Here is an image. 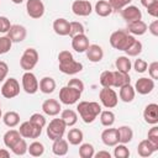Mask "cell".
<instances>
[{
	"mask_svg": "<svg viewBox=\"0 0 158 158\" xmlns=\"http://www.w3.org/2000/svg\"><path fill=\"white\" fill-rule=\"evenodd\" d=\"M77 111L85 123H91L101 112V105L96 101H80L77 105Z\"/></svg>",
	"mask_w": 158,
	"mask_h": 158,
	"instance_id": "cell-1",
	"label": "cell"
},
{
	"mask_svg": "<svg viewBox=\"0 0 158 158\" xmlns=\"http://www.w3.org/2000/svg\"><path fill=\"white\" fill-rule=\"evenodd\" d=\"M135 36H132L131 33H128L125 30H117L115 32L111 33L110 36V44L112 48L118 49V51H126L135 41Z\"/></svg>",
	"mask_w": 158,
	"mask_h": 158,
	"instance_id": "cell-2",
	"label": "cell"
},
{
	"mask_svg": "<svg viewBox=\"0 0 158 158\" xmlns=\"http://www.w3.org/2000/svg\"><path fill=\"white\" fill-rule=\"evenodd\" d=\"M65 128H67V125L64 123V121L62 118H53L48 123L46 132H47L48 138L54 141L58 138H63V136L65 133Z\"/></svg>",
	"mask_w": 158,
	"mask_h": 158,
	"instance_id": "cell-3",
	"label": "cell"
},
{
	"mask_svg": "<svg viewBox=\"0 0 158 158\" xmlns=\"http://www.w3.org/2000/svg\"><path fill=\"white\" fill-rule=\"evenodd\" d=\"M38 62V52L35 48H26L20 58V65L25 72H31Z\"/></svg>",
	"mask_w": 158,
	"mask_h": 158,
	"instance_id": "cell-4",
	"label": "cell"
},
{
	"mask_svg": "<svg viewBox=\"0 0 158 158\" xmlns=\"http://www.w3.org/2000/svg\"><path fill=\"white\" fill-rule=\"evenodd\" d=\"M81 96V93L78 91L77 89L74 88H70L68 85L63 86L60 90H59V101L64 105H73V104H77L79 101Z\"/></svg>",
	"mask_w": 158,
	"mask_h": 158,
	"instance_id": "cell-5",
	"label": "cell"
},
{
	"mask_svg": "<svg viewBox=\"0 0 158 158\" xmlns=\"http://www.w3.org/2000/svg\"><path fill=\"white\" fill-rule=\"evenodd\" d=\"M99 99L101 105L106 109H114L118 102V96L111 88H102L99 93Z\"/></svg>",
	"mask_w": 158,
	"mask_h": 158,
	"instance_id": "cell-6",
	"label": "cell"
},
{
	"mask_svg": "<svg viewBox=\"0 0 158 158\" xmlns=\"http://www.w3.org/2000/svg\"><path fill=\"white\" fill-rule=\"evenodd\" d=\"M20 94V83L15 78H7L1 86V95L5 99H12Z\"/></svg>",
	"mask_w": 158,
	"mask_h": 158,
	"instance_id": "cell-7",
	"label": "cell"
},
{
	"mask_svg": "<svg viewBox=\"0 0 158 158\" xmlns=\"http://www.w3.org/2000/svg\"><path fill=\"white\" fill-rule=\"evenodd\" d=\"M19 132H20L21 137H23V138H38L42 133V128L33 125L28 120V121H25L20 125Z\"/></svg>",
	"mask_w": 158,
	"mask_h": 158,
	"instance_id": "cell-8",
	"label": "cell"
},
{
	"mask_svg": "<svg viewBox=\"0 0 158 158\" xmlns=\"http://www.w3.org/2000/svg\"><path fill=\"white\" fill-rule=\"evenodd\" d=\"M22 83V89L25 90V93L32 95L35 93H37L38 90V80L36 78V75L32 72H25L21 79Z\"/></svg>",
	"mask_w": 158,
	"mask_h": 158,
	"instance_id": "cell-9",
	"label": "cell"
},
{
	"mask_svg": "<svg viewBox=\"0 0 158 158\" xmlns=\"http://www.w3.org/2000/svg\"><path fill=\"white\" fill-rule=\"evenodd\" d=\"M27 15L32 19H41L44 14V4L41 0H27L26 1Z\"/></svg>",
	"mask_w": 158,
	"mask_h": 158,
	"instance_id": "cell-10",
	"label": "cell"
},
{
	"mask_svg": "<svg viewBox=\"0 0 158 158\" xmlns=\"http://www.w3.org/2000/svg\"><path fill=\"white\" fill-rule=\"evenodd\" d=\"M72 11L77 16H89L93 12V5L88 0H75L72 4Z\"/></svg>",
	"mask_w": 158,
	"mask_h": 158,
	"instance_id": "cell-11",
	"label": "cell"
},
{
	"mask_svg": "<svg viewBox=\"0 0 158 158\" xmlns=\"http://www.w3.org/2000/svg\"><path fill=\"white\" fill-rule=\"evenodd\" d=\"M6 36L12 41V43H20V42H22L26 38L27 31H26L25 26L16 23V25H11V27L7 31Z\"/></svg>",
	"mask_w": 158,
	"mask_h": 158,
	"instance_id": "cell-12",
	"label": "cell"
},
{
	"mask_svg": "<svg viewBox=\"0 0 158 158\" xmlns=\"http://www.w3.org/2000/svg\"><path fill=\"white\" fill-rule=\"evenodd\" d=\"M135 91H137L141 95H147L149 93H152V90L154 89V80L152 78H146L142 77L139 79H137L136 84H135Z\"/></svg>",
	"mask_w": 158,
	"mask_h": 158,
	"instance_id": "cell-13",
	"label": "cell"
},
{
	"mask_svg": "<svg viewBox=\"0 0 158 158\" xmlns=\"http://www.w3.org/2000/svg\"><path fill=\"white\" fill-rule=\"evenodd\" d=\"M121 16L122 19L128 23L132 21H137V20H142V12L141 10L135 6V5H127L121 10Z\"/></svg>",
	"mask_w": 158,
	"mask_h": 158,
	"instance_id": "cell-14",
	"label": "cell"
},
{
	"mask_svg": "<svg viewBox=\"0 0 158 158\" xmlns=\"http://www.w3.org/2000/svg\"><path fill=\"white\" fill-rule=\"evenodd\" d=\"M59 70L64 74L74 75L83 70V64L80 62H77L75 59H72V60H68L64 63H59Z\"/></svg>",
	"mask_w": 158,
	"mask_h": 158,
	"instance_id": "cell-15",
	"label": "cell"
},
{
	"mask_svg": "<svg viewBox=\"0 0 158 158\" xmlns=\"http://www.w3.org/2000/svg\"><path fill=\"white\" fill-rule=\"evenodd\" d=\"M89 44V38L85 33H80L72 37V48L78 53H84Z\"/></svg>",
	"mask_w": 158,
	"mask_h": 158,
	"instance_id": "cell-16",
	"label": "cell"
},
{
	"mask_svg": "<svg viewBox=\"0 0 158 158\" xmlns=\"http://www.w3.org/2000/svg\"><path fill=\"white\" fill-rule=\"evenodd\" d=\"M101 141L107 147H114L118 143L117 128H105L101 132Z\"/></svg>",
	"mask_w": 158,
	"mask_h": 158,
	"instance_id": "cell-17",
	"label": "cell"
},
{
	"mask_svg": "<svg viewBox=\"0 0 158 158\" xmlns=\"http://www.w3.org/2000/svg\"><path fill=\"white\" fill-rule=\"evenodd\" d=\"M143 118L149 125H157L158 123V105L154 104V102L148 104L144 107Z\"/></svg>",
	"mask_w": 158,
	"mask_h": 158,
	"instance_id": "cell-18",
	"label": "cell"
},
{
	"mask_svg": "<svg viewBox=\"0 0 158 158\" xmlns=\"http://www.w3.org/2000/svg\"><path fill=\"white\" fill-rule=\"evenodd\" d=\"M62 110L60 104L56 99H47L42 104V111L48 116H57Z\"/></svg>",
	"mask_w": 158,
	"mask_h": 158,
	"instance_id": "cell-19",
	"label": "cell"
},
{
	"mask_svg": "<svg viewBox=\"0 0 158 158\" xmlns=\"http://www.w3.org/2000/svg\"><path fill=\"white\" fill-rule=\"evenodd\" d=\"M85 53L86 58L93 63H99L104 58V51L99 44H89Z\"/></svg>",
	"mask_w": 158,
	"mask_h": 158,
	"instance_id": "cell-20",
	"label": "cell"
},
{
	"mask_svg": "<svg viewBox=\"0 0 158 158\" xmlns=\"http://www.w3.org/2000/svg\"><path fill=\"white\" fill-rule=\"evenodd\" d=\"M127 32L132 36H142L147 32V23L142 20L132 21L127 23Z\"/></svg>",
	"mask_w": 158,
	"mask_h": 158,
	"instance_id": "cell-21",
	"label": "cell"
},
{
	"mask_svg": "<svg viewBox=\"0 0 158 158\" xmlns=\"http://www.w3.org/2000/svg\"><path fill=\"white\" fill-rule=\"evenodd\" d=\"M93 10H95L96 15L100 16V17H107V16H110V15L112 14V11H114L107 0H99V1L95 4V6H94Z\"/></svg>",
	"mask_w": 158,
	"mask_h": 158,
	"instance_id": "cell-22",
	"label": "cell"
},
{
	"mask_svg": "<svg viewBox=\"0 0 158 158\" xmlns=\"http://www.w3.org/2000/svg\"><path fill=\"white\" fill-rule=\"evenodd\" d=\"M53 30L58 36H68L69 33V21L59 17L53 21Z\"/></svg>",
	"mask_w": 158,
	"mask_h": 158,
	"instance_id": "cell-23",
	"label": "cell"
},
{
	"mask_svg": "<svg viewBox=\"0 0 158 158\" xmlns=\"http://www.w3.org/2000/svg\"><path fill=\"white\" fill-rule=\"evenodd\" d=\"M156 151H158L148 139H143V141H141L139 143H138V146H137V153H138V156H141V157H149V156H152Z\"/></svg>",
	"mask_w": 158,
	"mask_h": 158,
	"instance_id": "cell-24",
	"label": "cell"
},
{
	"mask_svg": "<svg viewBox=\"0 0 158 158\" xmlns=\"http://www.w3.org/2000/svg\"><path fill=\"white\" fill-rule=\"evenodd\" d=\"M68 141L63 139V138H58V139H54L53 141V144H52V152L53 154L56 156H59V157H63L68 153Z\"/></svg>",
	"mask_w": 158,
	"mask_h": 158,
	"instance_id": "cell-25",
	"label": "cell"
},
{
	"mask_svg": "<svg viewBox=\"0 0 158 158\" xmlns=\"http://www.w3.org/2000/svg\"><path fill=\"white\" fill-rule=\"evenodd\" d=\"M38 89L43 94H52L56 89V80L52 77H43L38 83Z\"/></svg>",
	"mask_w": 158,
	"mask_h": 158,
	"instance_id": "cell-26",
	"label": "cell"
},
{
	"mask_svg": "<svg viewBox=\"0 0 158 158\" xmlns=\"http://www.w3.org/2000/svg\"><path fill=\"white\" fill-rule=\"evenodd\" d=\"M118 89H120L118 96H120V99H121L123 102H131V101H133L135 95H136V91H135V88H133L131 84L123 85V86H121V88H118Z\"/></svg>",
	"mask_w": 158,
	"mask_h": 158,
	"instance_id": "cell-27",
	"label": "cell"
},
{
	"mask_svg": "<svg viewBox=\"0 0 158 158\" xmlns=\"http://www.w3.org/2000/svg\"><path fill=\"white\" fill-rule=\"evenodd\" d=\"M117 133H118V143L126 144V143H130L132 141V138H133L132 128L130 126H126V125L120 126L117 128Z\"/></svg>",
	"mask_w": 158,
	"mask_h": 158,
	"instance_id": "cell-28",
	"label": "cell"
},
{
	"mask_svg": "<svg viewBox=\"0 0 158 158\" xmlns=\"http://www.w3.org/2000/svg\"><path fill=\"white\" fill-rule=\"evenodd\" d=\"M131 84V78L128 73L125 72H120V70H115L114 72V84L112 86L115 88H121L123 85Z\"/></svg>",
	"mask_w": 158,
	"mask_h": 158,
	"instance_id": "cell-29",
	"label": "cell"
},
{
	"mask_svg": "<svg viewBox=\"0 0 158 158\" xmlns=\"http://www.w3.org/2000/svg\"><path fill=\"white\" fill-rule=\"evenodd\" d=\"M20 138H22V137H21L19 130H14V128L6 131V132L4 133V137H2V139H4V144H5L7 148H11V147H12Z\"/></svg>",
	"mask_w": 158,
	"mask_h": 158,
	"instance_id": "cell-30",
	"label": "cell"
},
{
	"mask_svg": "<svg viewBox=\"0 0 158 158\" xmlns=\"http://www.w3.org/2000/svg\"><path fill=\"white\" fill-rule=\"evenodd\" d=\"M83 139H84V133L79 128H70L69 132L67 133V141L73 146L80 144Z\"/></svg>",
	"mask_w": 158,
	"mask_h": 158,
	"instance_id": "cell-31",
	"label": "cell"
},
{
	"mask_svg": "<svg viewBox=\"0 0 158 158\" xmlns=\"http://www.w3.org/2000/svg\"><path fill=\"white\" fill-rule=\"evenodd\" d=\"M60 118L64 121V123L67 125V127L69 126H74L78 121V114L72 110V109H65L60 112Z\"/></svg>",
	"mask_w": 158,
	"mask_h": 158,
	"instance_id": "cell-32",
	"label": "cell"
},
{
	"mask_svg": "<svg viewBox=\"0 0 158 158\" xmlns=\"http://www.w3.org/2000/svg\"><path fill=\"white\" fill-rule=\"evenodd\" d=\"M2 121L5 126H7L9 128H14L20 123V115L16 111H7L2 116Z\"/></svg>",
	"mask_w": 158,
	"mask_h": 158,
	"instance_id": "cell-33",
	"label": "cell"
},
{
	"mask_svg": "<svg viewBox=\"0 0 158 158\" xmlns=\"http://www.w3.org/2000/svg\"><path fill=\"white\" fill-rule=\"evenodd\" d=\"M115 65H116V70H120V72H125V73H130L131 68H132V63L131 60L128 59L127 56H120L116 58V62H115Z\"/></svg>",
	"mask_w": 158,
	"mask_h": 158,
	"instance_id": "cell-34",
	"label": "cell"
},
{
	"mask_svg": "<svg viewBox=\"0 0 158 158\" xmlns=\"http://www.w3.org/2000/svg\"><path fill=\"white\" fill-rule=\"evenodd\" d=\"M100 122L105 127H111L115 123V114L111 110H101L100 112Z\"/></svg>",
	"mask_w": 158,
	"mask_h": 158,
	"instance_id": "cell-35",
	"label": "cell"
},
{
	"mask_svg": "<svg viewBox=\"0 0 158 158\" xmlns=\"http://www.w3.org/2000/svg\"><path fill=\"white\" fill-rule=\"evenodd\" d=\"M94 154H95V148L91 143H80L79 156L81 158H93Z\"/></svg>",
	"mask_w": 158,
	"mask_h": 158,
	"instance_id": "cell-36",
	"label": "cell"
},
{
	"mask_svg": "<svg viewBox=\"0 0 158 158\" xmlns=\"http://www.w3.org/2000/svg\"><path fill=\"white\" fill-rule=\"evenodd\" d=\"M100 84L102 88H112L114 84V72L105 70L100 74Z\"/></svg>",
	"mask_w": 158,
	"mask_h": 158,
	"instance_id": "cell-37",
	"label": "cell"
},
{
	"mask_svg": "<svg viewBox=\"0 0 158 158\" xmlns=\"http://www.w3.org/2000/svg\"><path fill=\"white\" fill-rule=\"evenodd\" d=\"M27 152L32 156V157H41L43 153H44V146L43 143L38 142V141H35L32 142L28 148H27Z\"/></svg>",
	"mask_w": 158,
	"mask_h": 158,
	"instance_id": "cell-38",
	"label": "cell"
},
{
	"mask_svg": "<svg viewBox=\"0 0 158 158\" xmlns=\"http://www.w3.org/2000/svg\"><path fill=\"white\" fill-rule=\"evenodd\" d=\"M85 32V28H84V25L79 21H72L69 22V33L68 36L72 38L77 35H80V33H84Z\"/></svg>",
	"mask_w": 158,
	"mask_h": 158,
	"instance_id": "cell-39",
	"label": "cell"
},
{
	"mask_svg": "<svg viewBox=\"0 0 158 158\" xmlns=\"http://www.w3.org/2000/svg\"><path fill=\"white\" fill-rule=\"evenodd\" d=\"M142 49H143V46H142V43L138 41V40H135L133 41V43L125 51L126 52V54H127V57H137L138 54H141L142 53Z\"/></svg>",
	"mask_w": 158,
	"mask_h": 158,
	"instance_id": "cell-40",
	"label": "cell"
},
{
	"mask_svg": "<svg viewBox=\"0 0 158 158\" xmlns=\"http://www.w3.org/2000/svg\"><path fill=\"white\" fill-rule=\"evenodd\" d=\"M27 148H28V146H27L26 141H25L23 138H20L10 149H11L12 153L16 154V156H23V154L27 152Z\"/></svg>",
	"mask_w": 158,
	"mask_h": 158,
	"instance_id": "cell-41",
	"label": "cell"
},
{
	"mask_svg": "<svg viewBox=\"0 0 158 158\" xmlns=\"http://www.w3.org/2000/svg\"><path fill=\"white\" fill-rule=\"evenodd\" d=\"M114 157L115 158H128L130 157V149L123 143H117L114 146Z\"/></svg>",
	"mask_w": 158,
	"mask_h": 158,
	"instance_id": "cell-42",
	"label": "cell"
},
{
	"mask_svg": "<svg viewBox=\"0 0 158 158\" xmlns=\"http://www.w3.org/2000/svg\"><path fill=\"white\" fill-rule=\"evenodd\" d=\"M30 121H31L33 125H36V126H38V127H41V128H43V127L46 126V123H47L46 117H44L42 114H40V112L32 114L31 117H30Z\"/></svg>",
	"mask_w": 158,
	"mask_h": 158,
	"instance_id": "cell-43",
	"label": "cell"
},
{
	"mask_svg": "<svg viewBox=\"0 0 158 158\" xmlns=\"http://www.w3.org/2000/svg\"><path fill=\"white\" fill-rule=\"evenodd\" d=\"M147 139L158 149V126L153 125V127L149 128L148 135H147Z\"/></svg>",
	"mask_w": 158,
	"mask_h": 158,
	"instance_id": "cell-44",
	"label": "cell"
},
{
	"mask_svg": "<svg viewBox=\"0 0 158 158\" xmlns=\"http://www.w3.org/2000/svg\"><path fill=\"white\" fill-rule=\"evenodd\" d=\"M12 41L7 36H1L0 37V54H5L11 49Z\"/></svg>",
	"mask_w": 158,
	"mask_h": 158,
	"instance_id": "cell-45",
	"label": "cell"
},
{
	"mask_svg": "<svg viewBox=\"0 0 158 158\" xmlns=\"http://www.w3.org/2000/svg\"><path fill=\"white\" fill-rule=\"evenodd\" d=\"M132 0H109V4L111 5L112 10H122L125 6L130 5Z\"/></svg>",
	"mask_w": 158,
	"mask_h": 158,
	"instance_id": "cell-46",
	"label": "cell"
},
{
	"mask_svg": "<svg viewBox=\"0 0 158 158\" xmlns=\"http://www.w3.org/2000/svg\"><path fill=\"white\" fill-rule=\"evenodd\" d=\"M147 67H148L147 62L143 60V59H141V58L136 59L135 63H133V68H135V70H136L137 73H144V72L147 70Z\"/></svg>",
	"mask_w": 158,
	"mask_h": 158,
	"instance_id": "cell-47",
	"label": "cell"
},
{
	"mask_svg": "<svg viewBox=\"0 0 158 158\" xmlns=\"http://www.w3.org/2000/svg\"><path fill=\"white\" fill-rule=\"evenodd\" d=\"M147 69H148L149 78H152L153 80H157V79H158V62H157V60L152 62V63L147 67Z\"/></svg>",
	"mask_w": 158,
	"mask_h": 158,
	"instance_id": "cell-48",
	"label": "cell"
},
{
	"mask_svg": "<svg viewBox=\"0 0 158 158\" xmlns=\"http://www.w3.org/2000/svg\"><path fill=\"white\" fill-rule=\"evenodd\" d=\"M67 85L70 86V88L77 89V90L80 91V93H83V90H84V83H83L80 79H78V78H73V79H70V80L68 81Z\"/></svg>",
	"mask_w": 158,
	"mask_h": 158,
	"instance_id": "cell-49",
	"label": "cell"
},
{
	"mask_svg": "<svg viewBox=\"0 0 158 158\" xmlns=\"http://www.w3.org/2000/svg\"><path fill=\"white\" fill-rule=\"evenodd\" d=\"M10 27H11L10 20L5 16H0V33H7Z\"/></svg>",
	"mask_w": 158,
	"mask_h": 158,
	"instance_id": "cell-50",
	"label": "cell"
},
{
	"mask_svg": "<svg viewBox=\"0 0 158 158\" xmlns=\"http://www.w3.org/2000/svg\"><path fill=\"white\" fill-rule=\"evenodd\" d=\"M72 59H74V57L69 51H60L58 54V63H64Z\"/></svg>",
	"mask_w": 158,
	"mask_h": 158,
	"instance_id": "cell-51",
	"label": "cell"
},
{
	"mask_svg": "<svg viewBox=\"0 0 158 158\" xmlns=\"http://www.w3.org/2000/svg\"><path fill=\"white\" fill-rule=\"evenodd\" d=\"M7 73H9V65L5 62L0 60V83L6 79Z\"/></svg>",
	"mask_w": 158,
	"mask_h": 158,
	"instance_id": "cell-52",
	"label": "cell"
},
{
	"mask_svg": "<svg viewBox=\"0 0 158 158\" xmlns=\"http://www.w3.org/2000/svg\"><path fill=\"white\" fill-rule=\"evenodd\" d=\"M147 30L153 35V36H158V20H154L149 23V26H147Z\"/></svg>",
	"mask_w": 158,
	"mask_h": 158,
	"instance_id": "cell-53",
	"label": "cell"
},
{
	"mask_svg": "<svg viewBox=\"0 0 158 158\" xmlns=\"http://www.w3.org/2000/svg\"><path fill=\"white\" fill-rule=\"evenodd\" d=\"M147 12H148V15H151L153 17H158V1L154 2L153 5L148 6L147 7Z\"/></svg>",
	"mask_w": 158,
	"mask_h": 158,
	"instance_id": "cell-54",
	"label": "cell"
},
{
	"mask_svg": "<svg viewBox=\"0 0 158 158\" xmlns=\"http://www.w3.org/2000/svg\"><path fill=\"white\" fill-rule=\"evenodd\" d=\"M94 157H96V158H101V157L111 158V154H110V152H107V151H99L98 153L94 154Z\"/></svg>",
	"mask_w": 158,
	"mask_h": 158,
	"instance_id": "cell-55",
	"label": "cell"
},
{
	"mask_svg": "<svg viewBox=\"0 0 158 158\" xmlns=\"http://www.w3.org/2000/svg\"><path fill=\"white\" fill-rule=\"evenodd\" d=\"M158 0H141V4H142V6H144L146 9L148 7V6H151V5H153L154 2H157Z\"/></svg>",
	"mask_w": 158,
	"mask_h": 158,
	"instance_id": "cell-56",
	"label": "cell"
},
{
	"mask_svg": "<svg viewBox=\"0 0 158 158\" xmlns=\"http://www.w3.org/2000/svg\"><path fill=\"white\" fill-rule=\"evenodd\" d=\"M10 157V152L5 148H1L0 149V158H9Z\"/></svg>",
	"mask_w": 158,
	"mask_h": 158,
	"instance_id": "cell-57",
	"label": "cell"
},
{
	"mask_svg": "<svg viewBox=\"0 0 158 158\" xmlns=\"http://www.w3.org/2000/svg\"><path fill=\"white\" fill-rule=\"evenodd\" d=\"M14 4H21V2H23V0H11Z\"/></svg>",
	"mask_w": 158,
	"mask_h": 158,
	"instance_id": "cell-58",
	"label": "cell"
},
{
	"mask_svg": "<svg viewBox=\"0 0 158 158\" xmlns=\"http://www.w3.org/2000/svg\"><path fill=\"white\" fill-rule=\"evenodd\" d=\"M0 118H2V112H1V107H0Z\"/></svg>",
	"mask_w": 158,
	"mask_h": 158,
	"instance_id": "cell-59",
	"label": "cell"
},
{
	"mask_svg": "<svg viewBox=\"0 0 158 158\" xmlns=\"http://www.w3.org/2000/svg\"><path fill=\"white\" fill-rule=\"evenodd\" d=\"M0 107H1V104H0Z\"/></svg>",
	"mask_w": 158,
	"mask_h": 158,
	"instance_id": "cell-60",
	"label": "cell"
}]
</instances>
